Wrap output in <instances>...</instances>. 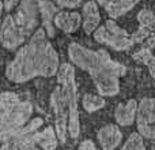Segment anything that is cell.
<instances>
[{
  "label": "cell",
  "mask_w": 155,
  "mask_h": 150,
  "mask_svg": "<svg viewBox=\"0 0 155 150\" xmlns=\"http://www.w3.org/2000/svg\"><path fill=\"white\" fill-rule=\"evenodd\" d=\"M59 68L57 52L49 43L45 30L38 29L8 64L5 75L12 82L23 83L35 77H53Z\"/></svg>",
  "instance_id": "6da1fadb"
},
{
  "label": "cell",
  "mask_w": 155,
  "mask_h": 150,
  "mask_svg": "<svg viewBox=\"0 0 155 150\" xmlns=\"http://www.w3.org/2000/svg\"><path fill=\"white\" fill-rule=\"evenodd\" d=\"M68 55L74 64L90 74L101 96L112 97L118 93L120 78L125 75L127 68L110 59L106 51H91L79 44H71Z\"/></svg>",
  "instance_id": "7a4b0ae2"
},
{
  "label": "cell",
  "mask_w": 155,
  "mask_h": 150,
  "mask_svg": "<svg viewBox=\"0 0 155 150\" xmlns=\"http://www.w3.org/2000/svg\"><path fill=\"white\" fill-rule=\"evenodd\" d=\"M57 82L61 96L68 108V132L71 138L76 139L80 134L79 108H78V89L75 82V70L71 64L65 63L60 67Z\"/></svg>",
  "instance_id": "3957f363"
},
{
  "label": "cell",
  "mask_w": 155,
  "mask_h": 150,
  "mask_svg": "<svg viewBox=\"0 0 155 150\" xmlns=\"http://www.w3.org/2000/svg\"><path fill=\"white\" fill-rule=\"evenodd\" d=\"M42 123L44 120L41 118H35L27 121L23 127L15 130V131H11L2 141V150H42L33 141V134L38 131Z\"/></svg>",
  "instance_id": "277c9868"
},
{
  "label": "cell",
  "mask_w": 155,
  "mask_h": 150,
  "mask_svg": "<svg viewBox=\"0 0 155 150\" xmlns=\"http://www.w3.org/2000/svg\"><path fill=\"white\" fill-rule=\"evenodd\" d=\"M94 38L97 43L105 44L114 51H127L134 45L132 37L113 21H107L105 25L97 27Z\"/></svg>",
  "instance_id": "5b68a950"
},
{
  "label": "cell",
  "mask_w": 155,
  "mask_h": 150,
  "mask_svg": "<svg viewBox=\"0 0 155 150\" xmlns=\"http://www.w3.org/2000/svg\"><path fill=\"white\" fill-rule=\"evenodd\" d=\"M33 113V107L27 101H19L10 111L0 115V141H3L11 131L23 127Z\"/></svg>",
  "instance_id": "8992f818"
},
{
  "label": "cell",
  "mask_w": 155,
  "mask_h": 150,
  "mask_svg": "<svg viewBox=\"0 0 155 150\" xmlns=\"http://www.w3.org/2000/svg\"><path fill=\"white\" fill-rule=\"evenodd\" d=\"M12 18L18 29L29 37L38 25V4H35L34 0H21Z\"/></svg>",
  "instance_id": "52a82bcc"
},
{
  "label": "cell",
  "mask_w": 155,
  "mask_h": 150,
  "mask_svg": "<svg viewBox=\"0 0 155 150\" xmlns=\"http://www.w3.org/2000/svg\"><path fill=\"white\" fill-rule=\"evenodd\" d=\"M137 132L143 138H155V98H143L136 112Z\"/></svg>",
  "instance_id": "ba28073f"
},
{
  "label": "cell",
  "mask_w": 155,
  "mask_h": 150,
  "mask_svg": "<svg viewBox=\"0 0 155 150\" xmlns=\"http://www.w3.org/2000/svg\"><path fill=\"white\" fill-rule=\"evenodd\" d=\"M51 108L56 118V135L61 143L67 141V130H68V108L61 96L60 87L57 86L51 94Z\"/></svg>",
  "instance_id": "9c48e42d"
},
{
  "label": "cell",
  "mask_w": 155,
  "mask_h": 150,
  "mask_svg": "<svg viewBox=\"0 0 155 150\" xmlns=\"http://www.w3.org/2000/svg\"><path fill=\"white\" fill-rule=\"evenodd\" d=\"M137 21L140 27L134 36V43H143L146 41L147 48H155V15L148 10H142L137 14Z\"/></svg>",
  "instance_id": "30bf717a"
},
{
  "label": "cell",
  "mask_w": 155,
  "mask_h": 150,
  "mask_svg": "<svg viewBox=\"0 0 155 150\" xmlns=\"http://www.w3.org/2000/svg\"><path fill=\"white\" fill-rule=\"evenodd\" d=\"M26 36L18 29V26L14 22L12 15H7L2 23L0 29V43L7 49H16L19 45L25 43Z\"/></svg>",
  "instance_id": "8fae6325"
},
{
  "label": "cell",
  "mask_w": 155,
  "mask_h": 150,
  "mask_svg": "<svg viewBox=\"0 0 155 150\" xmlns=\"http://www.w3.org/2000/svg\"><path fill=\"white\" fill-rule=\"evenodd\" d=\"M97 138L102 150H114L123 141V134L116 124H106L98 131Z\"/></svg>",
  "instance_id": "7c38bea8"
},
{
  "label": "cell",
  "mask_w": 155,
  "mask_h": 150,
  "mask_svg": "<svg viewBox=\"0 0 155 150\" xmlns=\"http://www.w3.org/2000/svg\"><path fill=\"white\" fill-rule=\"evenodd\" d=\"M97 2L106 10L110 18H118L132 10L139 0H97Z\"/></svg>",
  "instance_id": "4fadbf2b"
},
{
  "label": "cell",
  "mask_w": 155,
  "mask_h": 150,
  "mask_svg": "<svg viewBox=\"0 0 155 150\" xmlns=\"http://www.w3.org/2000/svg\"><path fill=\"white\" fill-rule=\"evenodd\" d=\"M38 11L42 18V23L45 27V32L49 37L54 36V23L53 19L56 16L57 7L51 2V0H38Z\"/></svg>",
  "instance_id": "5bb4252c"
},
{
  "label": "cell",
  "mask_w": 155,
  "mask_h": 150,
  "mask_svg": "<svg viewBox=\"0 0 155 150\" xmlns=\"http://www.w3.org/2000/svg\"><path fill=\"white\" fill-rule=\"evenodd\" d=\"M53 23L56 27L65 33H74L79 29L80 23H82V16L78 12H57L53 19Z\"/></svg>",
  "instance_id": "9a60e30c"
},
{
  "label": "cell",
  "mask_w": 155,
  "mask_h": 150,
  "mask_svg": "<svg viewBox=\"0 0 155 150\" xmlns=\"http://www.w3.org/2000/svg\"><path fill=\"white\" fill-rule=\"evenodd\" d=\"M99 22H101V15H99L98 5L95 2L88 0L83 5V29L87 34L94 33L99 26Z\"/></svg>",
  "instance_id": "2e32d148"
},
{
  "label": "cell",
  "mask_w": 155,
  "mask_h": 150,
  "mask_svg": "<svg viewBox=\"0 0 155 150\" xmlns=\"http://www.w3.org/2000/svg\"><path fill=\"white\" fill-rule=\"evenodd\" d=\"M136 112H137V104L135 100H129L127 104H120L114 113L116 121L123 127L131 126L135 121Z\"/></svg>",
  "instance_id": "e0dca14e"
},
{
  "label": "cell",
  "mask_w": 155,
  "mask_h": 150,
  "mask_svg": "<svg viewBox=\"0 0 155 150\" xmlns=\"http://www.w3.org/2000/svg\"><path fill=\"white\" fill-rule=\"evenodd\" d=\"M33 141L42 150H54L57 148V135L53 127H46L42 131H35L33 134Z\"/></svg>",
  "instance_id": "ac0fdd59"
},
{
  "label": "cell",
  "mask_w": 155,
  "mask_h": 150,
  "mask_svg": "<svg viewBox=\"0 0 155 150\" xmlns=\"http://www.w3.org/2000/svg\"><path fill=\"white\" fill-rule=\"evenodd\" d=\"M134 59L139 63H143L148 67V71H150L151 77L155 79V56H153L151 51L148 48H143L140 51H137L136 53L134 55Z\"/></svg>",
  "instance_id": "d6986e66"
},
{
  "label": "cell",
  "mask_w": 155,
  "mask_h": 150,
  "mask_svg": "<svg viewBox=\"0 0 155 150\" xmlns=\"http://www.w3.org/2000/svg\"><path fill=\"white\" fill-rule=\"evenodd\" d=\"M82 105L87 112H95L105 107V100L99 96H94V94H84Z\"/></svg>",
  "instance_id": "ffe728a7"
},
{
  "label": "cell",
  "mask_w": 155,
  "mask_h": 150,
  "mask_svg": "<svg viewBox=\"0 0 155 150\" xmlns=\"http://www.w3.org/2000/svg\"><path fill=\"white\" fill-rule=\"evenodd\" d=\"M21 101L19 97L12 91H4L0 93V115L5 113L7 111H10L12 107H15L18 102Z\"/></svg>",
  "instance_id": "44dd1931"
},
{
  "label": "cell",
  "mask_w": 155,
  "mask_h": 150,
  "mask_svg": "<svg viewBox=\"0 0 155 150\" xmlns=\"http://www.w3.org/2000/svg\"><path fill=\"white\" fill-rule=\"evenodd\" d=\"M121 150H147L143 143V138L139 132H134L129 135V138L127 139V142L124 143V146Z\"/></svg>",
  "instance_id": "7402d4cb"
},
{
  "label": "cell",
  "mask_w": 155,
  "mask_h": 150,
  "mask_svg": "<svg viewBox=\"0 0 155 150\" xmlns=\"http://www.w3.org/2000/svg\"><path fill=\"white\" fill-rule=\"evenodd\" d=\"M83 0H59L57 2V5L60 7H65V8H74L76 5H79Z\"/></svg>",
  "instance_id": "603a6c76"
},
{
  "label": "cell",
  "mask_w": 155,
  "mask_h": 150,
  "mask_svg": "<svg viewBox=\"0 0 155 150\" xmlns=\"http://www.w3.org/2000/svg\"><path fill=\"white\" fill-rule=\"evenodd\" d=\"M78 150H97V149H95V145H94L93 141H83L79 145Z\"/></svg>",
  "instance_id": "cb8c5ba5"
},
{
  "label": "cell",
  "mask_w": 155,
  "mask_h": 150,
  "mask_svg": "<svg viewBox=\"0 0 155 150\" xmlns=\"http://www.w3.org/2000/svg\"><path fill=\"white\" fill-rule=\"evenodd\" d=\"M2 2H3V5H4L5 10L10 11V10H12V8L15 7V5L21 2V0H2Z\"/></svg>",
  "instance_id": "d4e9b609"
},
{
  "label": "cell",
  "mask_w": 155,
  "mask_h": 150,
  "mask_svg": "<svg viewBox=\"0 0 155 150\" xmlns=\"http://www.w3.org/2000/svg\"><path fill=\"white\" fill-rule=\"evenodd\" d=\"M3 8H4V5H3V2L0 0V15H2V10H3Z\"/></svg>",
  "instance_id": "484cf974"
}]
</instances>
